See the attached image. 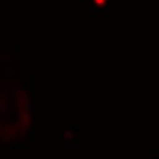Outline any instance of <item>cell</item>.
Here are the masks:
<instances>
[{
	"label": "cell",
	"mask_w": 159,
	"mask_h": 159,
	"mask_svg": "<svg viewBox=\"0 0 159 159\" xmlns=\"http://www.w3.org/2000/svg\"><path fill=\"white\" fill-rule=\"evenodd\" d=\"M94 12L97 10V13H107V7H108V0H92Z\"/></svg>",
	"instance_id": "obj_1"
}]
</instances>
